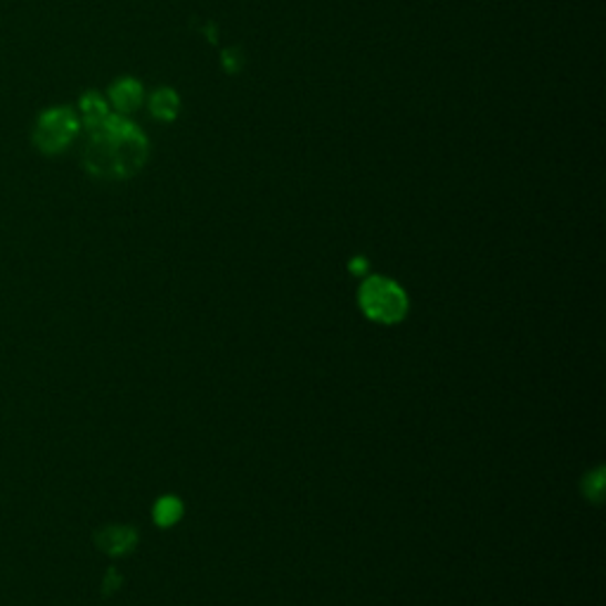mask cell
Listing matches in <instances>:
<instances>
[{
  "label": "cell",
  "instance_id": "30bf717a",
  "mask_svg": "<svg viewBox=\"0 0 606 606\" xmlns=\"http://www.w3.org/2000/svg\"><path fill=\"white\" fill-rule=\"evenodd\" d=\"M587 481H591V483H593L591 488H595V493H593V500L597 502V500L602 498V491H604V483H602V481H604V477H602V469H597V471H595V474H591V477H587Z\"/></svg>",
  "mask_w": 606,
  "mask_h": 606
},
{
  "label": "cell",
  "instance_id": "8fae6325",
  "mask_svg": "<svg viewBox=\"0 0 606 606\" xmlns=\"http://www.w3.org/2000/svg\"><path fill=\"white\" fill-rule=\"evenodd\" d=\"M119 583H122L119 574H116V571H109V574H107V581H105V595H109V593H112V587L116 591V587H119Z\"/></svg>",
  "mask_w": 606,
  "mask_h": 606
},
{
  "label": "cell",
  "instance_id": "3957f363",
  "mask_svg": "<svg viewBox=\"0 0 606 606\" xmlns=\"http://www.w3.org/2000/svg\"><path fill=\"white\" fill-rule=\"evenodd\" d=\"M79 133L81 119L74 107H48L39 114L36 126H33V145H36L41 155L55 157L72 147V143L79 138Z\"/></svg>",
  "mask_w": 606,
  "mask_h": 606
},
{
  "label": "cell",
  "instance_id": "9c48e42d",
  "mask_svg": "<svg viewBox=\"0 0 606 606\" xmlns=\"http://www.w3.org/2000/svg\"><path fill=\"white\" fill-rule=\"evenodd\" d=\"M244 66V60L240 55V50L238 48H228L223 50V70L230 72V74H238L240 70Z\"/></svg>",
  "mask_w": 606,
  "mask_h": 606
},
{
  "label": "cell",
  "instance_id": "5b68a950",
  "mask_svg": "<svg viewBox=\"0 0 606 606\" xmlns=\"http://www.w3.org/2000/svg\"><path fill=\"white\" fill-rule=\"evenodd\" d=\"M138 543V533L128 526H105L95 535V545L109 557H122L128 554Z\"/></svg>",
  "mask_w": 606,
  "mask_h": 606
},
{
  "label": "cell",
  "instance_id": "52a82bcc",
  "mask_svg": "<svg viewBox=\"0 0 606 606\" xmlns=\"http://www.w3.org/2000/svg\"><path fill=\"white\" fill-rule=\"evenodd\" d=\"M147 107H149V114L155 116L157 122L171 124L178 119V114H180V95L171 86H161L149 95Z\"/></svg>",
  "mask_w": 606,
  "mask_h": 606
},
{
  "label": "cell",
  "instance_id": "6da1fadb",
  "mask_svg": "<svg viewBox=\"0 0 606 606\" xmlns=\"http://www.w3.org/2000/svg\"><path fill=\"white\" fill-rule=\"evenodd\" d=\"M149 159V140L128 116L112 114L105 124L88 130L83 147V168L97 180H128L138 176Z\"/></svg>",
  "mask_w": 606,
  "mask_h": 606
},
{
  "label": "cell",
  "instance_id": "277c9868",
  "mask_svg": "<svg viewBox=\"0 0 606 606\" xmlns=\"http://www.w3.org/2000/svg\"><path fill=\"white\" fill-rule=\"evenodd\" d=\"M107 103L112 112L130 116L133 112H138L145 103V86L133 76H122L119 81H114L109 91H107Z\"/></svg>",
  "mask_w": 606,
  "mask_h": 606
},
{
  "label": "cell",
  "instance_id": "7a4b0ae2",
  "mask_svg": "<svg viewBox=\"0 0 606 606\" xmlns=\"http://www.w3.org/2000/svg\"><path fill=\"white\" fill-rule=\"evenodd\" d=\"M358 301L363 313L382 325L400 323L408 313V296L400 284L389 278L373 275L361 284Z\"/></svg>",
  "mask_w": 606,
  "mask_h": 606
},
{
  "label": "cell",
  "instance_id": "ba28073f",
  "mask_svg": "<svg viewBox=\"0 0 606 606\" xmlns=\"http://www.w3.org/2000/svg\"><path fill=\"white\" fill-rule=\"evenodd\" d=\"M180 516H182V504L178 498H161L155 504V519L159 526H174Z\"/></svg>",
  "mask_w": 606,
  "mask_h": 606
},
{
  "label": "cell",
  "instance_id": "8992f818",
  "mask_svg": "<svg viewBox=\"0 0 606 606\" xmlns=\"http://www.w3.org/2000/svg\"><path fill=\"white\" fill-rule=\"evenodd\" d=\"M76 114L81 119V126H86V130H93V128H97L100 124H105L109 119L112 107H109L107 97L103 93L88 91V93L81 95Z\"/></svg>",
  "mask_w": 606,
  "mask_h": 606
}]
</instances>
